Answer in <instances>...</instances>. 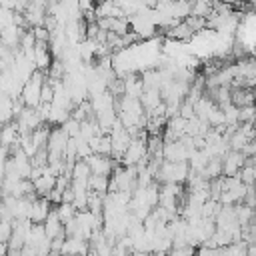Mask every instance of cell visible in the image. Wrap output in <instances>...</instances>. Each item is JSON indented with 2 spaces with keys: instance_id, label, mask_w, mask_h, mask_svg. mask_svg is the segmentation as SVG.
<instances>
[{
  "instance_id": "1",
  "label": "cell",
  "mask_w": 256,
  "mask_h": 256,
  "mask_svg": "<svg viewBox=\"0 0 256 256\" xmlns=\"http://www.w3.org/2000/svg\"><path fill=\"white\" fill-rule=\"evenodd\" d=\"M188 174H190V166L188 162H170V160H164L158 168V172L154 174V180L156 182H186L188 180Z\"/></svg>"
},
{
  "instance_id": "2",
  "label": "cell",
  "mask_w": 256,
  "mask_h": 256,
  "mask_svg": "<svg viewBox=\"0 0 256 256\" xmlns=\"http://www.w3.org/2000/svg\"><path fill=\"white\" fill-rule=\"evenodd\" d=\"M42 84H44V74L42 70H34L32 76L22 84V90H20V98L26 106H32V108H38L40 106V96H42Z\"/></svg>"
},
{
  "instance_id": "3",
  "label": "cell",
  "mask_w": 256,
  "mask_h": 256,
  "mask_svg": "<svg viewBox=\"0 0 256 256\" xmlns=\"http://www.w3.org/2000/svg\"><path fill=\"white\" fill-rule=\"evenodd\" d=\"M192 152H194V148H188L180 138L178 140L164 142V160H170V162H188V158H190Z\"/></svg>"
},
{
  "instance_id": "4",
  "label": "cell",
  "mask_w": 256,
  "mask_h": 256,
  "mask_svg": "<svg viewBox=\"0 0 256 256\" xmlns=\"http://www.w3.org/2000/svg\"><path fill=\"white\" fill-rule=\"evenodd\" d=\"M246 154L242 150H228L224 156H222V174L224 176H236L240 172V168L246 164Z\"/></svg>"
},
{
  "instance_id": "5",
  "label": "cell",
  "mask_w": 256,
  "mask_h": 256,
  "mask_svg": "<svg viewBox=\"0 0 256 256\" xmlns=\"http://www.w3.org/2000/svg\"><path fill=\"white\" fill-rule=\"evenodd\" d=\"M50 210H52V202H50V198H48V196H36V198L32 200L28 218L32 220V224H42V222L48 218Z\"/></svg>"
},
{
  "instance_id": "6",
  "label": "cell",
  "mask_w": 256,
  "mask_h": 256,
  "mask_svg": "<svg viewBox=\"0 0 256 256\" xmlns=\"http://www.w3.org/2000/svg\"><path fill=\"white\" fill-rule=\"evenodd\" d=\"M84 160L88 162L92 174H106V176H110L112 170L116 168V164L112 162V158H110V156H104V154H96V152H92V154L86 156Z\"/></svg>"
},
{
  "instance_id": "7",
  "label": "cell",
  "mask_w": 256,
  "mask_h": 256,
  "mask_svg": "<svg viewBox=\"0 0 256 256\" xmlns=\"http://www.w3.org/2000/svg\"><path fill=\"white\" fill-rule=\"evenodd\" d=\"M32 182H34V188H36V194H38V196H48L50 190L56 186V174H54V170L46 164L44 170H42V174H40L36 180H32Z\"/></svg>"
},
{
  "instance_id": "8",
  "label": "cell",
  "mask_w": 256,
  "mask_h": 256,
  "mask_svg": "<svg viewBox=\"0 0 256 256\" xmlns=\"http://www.w3.org/2000/svg\"><path fill=\"white\" fill-rule=\"evenodd\" d=\"M12 144H20V128L16 120H10L0 128V146L10 148Z\"/></svg>"
},
{
  "instance_id": "9",
  "label": "cell",
  "mask_w": 256,
  "mask_h": 256,
  "mask_svg": "<svg viewBox=\"0 0 256 256\" xmlns=\"http://www.w3.org/2000/svg\"><path fill=\"white\" fill-rule=\"evenodd\" d=\"M166 36L172 38V40H178V42H186V40H190L194 36V30L190 28V24L186 20H180L174 26L166 28Z\"/></svg>"
},
{
  "instance_id": "10",
  "label": "cell",
  "mask_w": 256,
  "mask_h": 256,
  "mask_svg": "<svg viewBox=\"0 0 256 256\" xmlns=\"http://www.w3.org/2000/svg\"><path fill=\"white\" fill-rule=\"evenodd\" d=\"M42 224H44V230H46V236H48V238H56L58 234H64V222L60 220L56 208L50 210L48 218H46Z\"/></svg>"
},
{
  "instance_id": "11",
  "label": "cell",
  "mask_w": 256,
  "mask_h": 256,
  "mask_svg": "<svg viewBox=\"0 0 256 256\" xmlns=\"http://www.w3.org/2000/svg\"><path fill=\"white\" fill-rule=\"evenodd\" d=\"M140 102H142V106H144L146 112L158 108V106L164 102V100H162V92H160V88H144V92L140 94Z\"/></svg>"
},
{
  "instance_id": "12",
  "label": "cell",
  "mask_w": 256,
  "mask_h": 256,
  "mask_svg": "<svg viewBox=\"0 0 256 256\" xmlns=\"http://www.w3.org/2000/svg\"><path fill=\"white\" fill-rule=\"evenodd\" d=\"M108 186H110V176H106V174H90V178H88V188L90 190L106 194Z\"/></svg>"
},
{
  "instance_id": "13",
  "label": "cell",
  "mask_w": 256,
  "mask_h": 256,
  "mask_svg": "<svg viewBox=\"0 0 256 256\" xmlns=\"http://www.w3.org/2000/svg\"><path fill=\"white\" fill-rule=\"evenodd\" d=\"M62 128H64V132L68 134V136H78L80 134V120H76V118H66L62 124H60Z\"/></svg>"
},
{
  "instance_id": "14",
  "label": "cell",
  "mask_w": 256,
  "mask_h": 256,
  "mask_svg": "<svg viewBox=\"0 0 256 256\" xmlns=\"http://www.w3.org/2000/svg\"><path fill=\"white\" fill-rule=\"evenodd\" d=\"M0 254H8V242L0 240Z\"/></svg>"
},
{
  "instance_id": "15",
  "label": "cell",
  "mask_w": 256,
  "mask_h": 256,
  "mask_svg": "<svg viewBox=\"0 0 256 256\" xmlns=\"http://www.w3.org/2000/svg\"><path fill=\"white\" fill-rule=\"evenodd\" d=\"M252 122H254V126H256V114H254V120H252Z\"/></svg>"
}]
</instances>
